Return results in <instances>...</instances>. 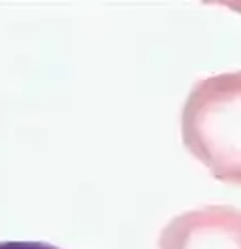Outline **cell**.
<instances>
[{
  "mask_svg": "<svg viewBox=\"0 0 241 249\" xmlns=\"http://www.w3.org/2000/svg\"><path fill=\"white\" fill-rule=\"evenodd\" d=\"M182 140L217 179L241 185V72L195 82L182 112Z\"/></svg>",
  "mask_w": 241,
  "mask_h": 249,
  "instance_id": "obj_1",
  "label": "cell"
},
{
  "mask_svg": "<svg viewBox=\"0 0 241 249\" xmlns=\"http://www.w3.org/2000/svg\"><path fill=\"white\" fill-rule=\"evenodd\" d=\"M159 249H241V210L206 205L177 215L159 233Z\"/></svg>",
  "mask_w": 241,
  "mask_h": 249,
  "instance_id": "obj_2",
  "label": "cell"
},
{
  "mask_svg": "<svg viewBox=\"0 0 241 249\" xmlns=\"http://www.w3.org/2000/svg\"><path fill=\"white\" fill-rule=\"evenodd\" d=\"M0 249H58V247L38 241H6L0 243Z\"/></svg>",
  "mask_w": 241,
  "mask_h": 249,
  "instance_id": "obj_3",
  "label": "cell"
}]
</instances>
